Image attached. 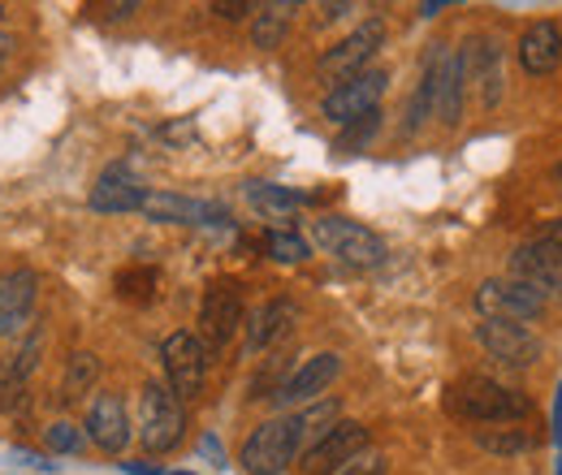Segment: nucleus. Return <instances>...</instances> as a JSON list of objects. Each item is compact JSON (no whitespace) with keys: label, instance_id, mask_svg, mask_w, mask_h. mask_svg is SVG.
I'll return each instance as SVG.
<instances>
[{"label":"nucleus","instance_id":"obj_14","mask_svg":"<svg viewBox=\"0 0 562 475\" xmlns=\"http://www.w3.org/2000/svg\"><path fill=\"white\" fill-rule=\"evenodd\" d=\"M459 61H463V78L476 91V100L485 109H493L502 100V48H497V39H490V35L468 39V48L459 53Z\"/></svg>","mask_w":562,"mask_h":475},{"label":"nucleus","instance_id":"obj_38","mask_svg":"<svg viewBox=\"0 0 562 475\" xmlns=\"http://www.w3.org/2000/svg\"><path fill=\"white\" fill-rule=\"evenodd\" d=\"M559 475H562V467H559Z\"/></svg>","mask_w":562,"mask_h":475},{"label":"nucleus","instance_id":"obj_5","mask_svg":"<svg viewBox=\"0 0 562 475\" xmlns=\"http://www.w3.org/2000/svg\"><path fill=\"white\" fill-rule=\"evenodd\" d=\"M381 44H385V22L381 18H368V22H359L347 39H338L325 57H321V82H347L355 73H363V69H372V57L381 53Z\"/></svg>","mask_w":562,"mask_h":475},{"label":"nucleus","instance_id":"obj_30","mask_svg":"<svg viewBox=\"0 0 562 475\" xmlns=\"http://www.w3.org/2000/svg\"><path fill=\"white\" fill-rule=\"evenodd\" d=\"M44 441H48V450H57V454H78V450H82V428H74V423H53V428L44 432Z\"/></svg>","mask_w":562,"mask_h":475},{"label":"nucleus","instance_id":"obj_10","mask_svg":"<svg viewBox=\"0 0 562 475\" xmlns=\"http://www.w3.org/2000/svg\"><path fill=\"white\" fill-rule=\"evenodd\" d=\"M368 450V428L355 419H338L321 441L303 450V472L307 475H338L347 463H355Z\"/></svg>","mask_w":562,"mask_h":475},{"label":"nucleus","instance_id":"obj_26","mask_svg":"<svg viewBox=\"0 0 562 475\" xmlns=\"http://www.w3.org/2000/svg\"><path fill=\"white\" fill-rule=\"evenodd\" d=\"M476 445L490 454H519V450H532L537 437H528L519 428H485V432H476Z\"/></svg>","mask_w":562,"mask_h":475},{"label":"nucleus","instance_id":"obj_3","mask_svg":"<svg viewBox=\"0 0 562 475\" xmlns=\"http://www.w3.org/2000/svg\"><path fill=\"white\" fill-rule=\"evenodd\" d=\"M182 428H187L182 398H178L165 381H147L139 394V441L147 445V454H169V450H178Z\"/></svg>","mask_w":562,"mask_h":475},{"label":"nucleus","instance_id":"obj_23","mask_svg":"<svg viewBox=\"0 0 562 475\" xmlns=\"http://www.w3.org/2000/svg\"><path fill=\"white\" fill-rule=\"evenodd\" d=\"M294 9L299 4H269V9H260L256 13V26H251V44L256 48H278L281 39H285V26H290Z\"/></svg>","mask_w":562,"mask_h":475},{"label":"nucleus","instance_id":"obj_15","mask_svg":"<svg viewBox=\"0 0 562 475\" xmlns=\"http://www.w3.org/2000/svg\"><path fill=\"white\" fill-rule=\"evenodd\" d=\"M338 372H342V359L338 354H312V359H303L290 376H285V385L278 389V403H316L334 381H338Z\"/></svg>","mask_w":562,"mask_h":475},{"label":"nucleus","instance_id":"obj_32","mask_svg":"<svg viewBox=\"0 0 562 475\" xmlns=\"http://www.w3.org/2000/svg\"><path fill=\"white\" fill-rule=\"evenodd\" d=\"M528 247H532V251H541L546 260L562 264V216H559V220H550V225H546V229H541V234H537Z\"/></svg>","mask_w":562,"mask_h":475},{"label":"nucleus","instance_id":"obj_21","mask_svg":"<svg viewBox=\"0 0 562 475\" xmlns=\"http://www.w3.org/2000/svg\"><path fill=\"white\" fill-rule=\"evenodd\" d=\"M290 320H294V307L290 303H269V307H260L256 316H251V325H247V350H265V346H273L278 338L290 333Z\"/></svg>","mask_w":562,"mask_h":475},{"label":"nucleus","instance_id":"obj_25","mask_svg":"<svg viewBox=\"0 0 562 475\" xmlns=\"http://www.w3.org/2000/svg\"><path fill=\"white\" fill-rule=\"evenodd\" d=\"M100 376V359L95 354H70V367H66V381H61V403H78Z\"/></svg>","mask_w":562,"mask_h":475},{"label":"nucleus","instance_id":"obj_16","mask_svg":"<svg viewBox=\"0 0 562 475\" xmlns=\"http://www.w3.org/2000/svg\"><path fill=\"white\" fill-rule=\"evenodd\" d=\"M87 437L104 450V454H122L131 445V419L117 394H95L87 407Z\"/></svg>","mask_w":562,"mask_h":475},{"label":"nucleus","instance_id":"obj_18","mask_svg":"<svg viewBox=\"0 0 562 475\" xmlns=\"http://www.w3.org/2000/svg\"><path fill=\"white\" fill-rule=\"evenodd\" d=\"M143 182L131 173V165H109L100 173V182L91 186V200L87 204L95 212H139L143 207Z\"/></svg>","mask_w":562,"mask_h":475},{"label":"nucleus","instance_id":"obj_13","mask_svg":"<svg viewBox=\"0 0 562 475\" xmlns=\"http://www.w3.org/2000/svg\"><path fill=\"white\" fill-rule=\"evenodd\" d=\"M40 303V276L31 269L0 272V338H18Z\"/></svg>","mask_w":562,"mask_h":475},{"label":"nucleus","instance_id":"obj_33","mask_svg":"<svg viewBox=\"0 0 562 475\" xmlns=\"http://www.w3.org/2000/svg\"><path fill=\"white\" fill-rule=\"evenodd\" d=\"M385 472H390V467H385V459H381V454H368V450H363V454H359L355 463H347V467H342L338 475H385Z\"/></svg>","mask_w":562,"mask_h":475},{"label":"nucleus","instance_id":"obj_11","mask_svg":"<svg viewBox=\"0 0 562 475\" xmlns=\"http://www.w3.org/2000/svg\"><path fill=\"white\" fill-rule=\"evenodd\" d=\"M476 341L490 350V359L506 363V367H532L546 354V341L537 333H528L524 325H506V320H481Z\"/></svg>","mask_w":562,"mask_h":475},{"label":"nucleus","instance_id":"obj_35","mask_svg":"<svg viewBox=\"0 0 562 475\" xmlns=\"http://www.w3.org/2000/svg\"><path fill=\"white\" fill-rule=\"evenodd\" d=\"M554 441L562 445V385H559V394H554Z\"/></svg>","mask_w":562,"mask_h":475},{"label":"nucleus","instance_id":"obj_37","mask_svg":"<svg viewBox=\"0 0 562 475\" xmlns=\"http://www.w3.org/2000/svg\"><path fill=\"white\" fill-rule=\"evenodd\" d=\"M169 475H187V472H169Z\"/></svg>","mask_w":562,"mask_h":475},{"label":"nucleus","instance_id":"obj_20","mask_svg":"<svg viewBox=\"0 0 562 475\" xmlns=\"http://www.w3.org/2000/svg\"><path fill=\"white\" fill-rule=\"evenodd\" d=\"M510 276L524 281V285H532L541 298H546V294L562 298V264L546 260V256L532 251V247H519V251L510 256Z\"/></svg>","mask_w":562,"mask_h":475},{"label":"nucleus","instance_id":"obj_19","mask_svg":"<svg viewBox=\"0 0 562 475\" xmlns=\"http://www.w3.org/2000/svg\"><path fill=\"white\" fill-rule=\"evenodd\" d=\"M562 61V26L559 22H532L519 39V66L528 69L532 78L554 73Z\"/></svg>","mask_w":562,"mask_h":475},{"label":"nucleus","instance_id":"obj_7","mask_svg":"<svg viewBox=\"0 0 562 475\" xmlns=\"http://www.w3.org/2000/svg\"><path fill=\"white\" fill-rule=\"evenodd\" d=\"M476 312H481L485 320L528 325V320H537V316L546 312V298H541L532 285L515 281V276H493V281H485V285L476 290Z\"/></svg>","mask_w":562,"mask_h":475},{"label":"nucleus","instance_id":"obj_31","mask_svg":"<svg viewBox=\"0 0 562 475\" xmlns=\"http://www.w3.org/2000/svg\"><path fill=\"white\" fill-rule=\"evenodd\" d=\"M151 285H156V272L151 269H131L117 276V294H122V298H147Z\"/></svg>","mask_w":562,"mask_h":475},{"label":"nucleus","instance_id":"obj_34","mask_svg":"<svg viewBox=\"0 0 562 475\" xmlns=\"http://www.w3.org/2000/svg\"><path fill=\"white\" fill-rule=\"evenodd\" d=\"M212 13H216V18H225V22H238V18L256 13V4H247V0H216V4H212Z\"/></svg>","mask_w":562,"mask_h":475},{"label":"nucleus","instance_id":"obj_24","mask_svg":"<svg viewBox=\"0 0 562 475\" xmlns=\"http://www.w3.org/2000/svg\"><path fill=\"white\" fill-rule=\"evenodd\" d=\"M247 200L256 212H265V216H290L294 207L303 204L294 191H285L278 182H247Z\"/></svg>","mask_w":562,"mask_h":475},{"label":"nucleus","instance_id":"obj_8","mask_svg":"<svg viewBox=\"0 0 562 475\" xmlns=\"http://www.w3.org/2000/svg\"><path fill=\"white\" fill-rule=\"evenodd\" d=\"M385 82H390V73H385V69H376V66L363 69V73H355V78H347V82L329 87V95H325L321 113H325L334 126H351V122H359L363 113H372V109L381 104Z\"/></svg>","mask_w":562,"mask_h":475},{"label":"nucleus","instance_id":"obj_4","mask_svg":"<svg viewBox=\"0 0 562 475\" xmlns=\"http://www.w3.org/2000/svg\"><path fill=\"white\" fill-rule=\"evenodd\" d=\"M316 242L334 256V260H342L347 269H381L385 264V242L368 229V225H359V220H347V216H321L316 220Z\"/></svg>","mask_w":562,"mask_h":475},{"label":"nucleus","instance_id":"obj_17","mask_svg":"<svg viewBox=\"0 0 562 475\" xmlns=\"http://www.w3.org/2000/svg\"><path fill=\"white\" fill-rule=\"evenodd\" d=\"M139 212L151 216V220H165V225H212V220H225V207L221 204L187 200V195H173V191H147Z\"/></svg>","mask_w":562,"mask_h":475},{"label":"nucleus","instance_id":"obj_27","mask_svg":"<svg viewBox=\"0 0 562 475\" xmlns=\"http://www.w3.org/2000/svg\"><path fill=\"white\" fill-rule=\"evenodd\" d=\"M376 131H381V109H372V113H363L359 122H351V126H342V135H338V151H363L372 138H376Z\"/></svg>","mask_w":562,"mask_h":475},{"label":"nucleus","instance_id":"obj_6","mask_svg":"<svg viewBox=\"0 0 562 475\" xmlns=\"http://www.w3.org/2000/svg\"><path fill=\"white\" fill-rule=\"evenodd\" d=\"M160 359H165V385L182 403L200 398L204 376H209V346L195 333H169L165 346H160Z\"/></svg>","mask_w":562,"mask_h":475},{"label":"nucleus","instance_id":"obj_29","mask_svg":"<svg viewBox=\"0 0 562 475\" xmlns=\"http://www.w3.org/2000/svg\"><path fill=\"white\" fill-rule=\"evenodd\" d=\"M338 423V403H316V407H307V410H299V428H303V441L307 437H325L329 428Z\"/></svg>","mask_w":562,"mask_h":475},{"label":"nucleus","instance_id":"obj_12","mask_svg":"<svg viewBox=\"0 0 562 475\" xmlns=\"http://www.w3.org/2000/svg\"><path fill=\"white\" fill-rule=\"evenodd\" d=\"M238 325H243V294H238V285H229V281L209 285L204 307H200V341L209 350H221L225 341L238 333Z\"/></svg>","mask_w":562,"mask_h":475},{"label":"nucleus","instance_id":"obj_22","mask_svg":"<svg viewBox=\"0 0 562 475\" xmlns=\"http://www.w3.org/2000/svg\"><path fill=\"white\" fill-rule=\"evenodd\" d=\"M40 346H44V338H40V333H31V338L22 341L13 354H4V363H0V398H4V394H18V389L26 385V376L35 372Z\"/></svg>","mask_w":562,"mask_h":475},{"label":"nucleus","instance_id":"obj_2","mask_svg":"<svg viewBox=\"0 0 562 475\" xmlns=\"http://www.w3.org/2000/svg\"><path fill=\"white\" fill-rule=\"evenodd\" d=\"M303 450V428H299V415H278L269 423H260L243 450H238V463L247 475H281Z\"/></svg>","mask_w":562,"mask_h":475},{"label":"nucleus","instance_id":"obj_1","mask_svg":"<svg viewBox=\"0 0 562 475\" xmlns=\"http://www.w3.org/2000/svg\"><path fill=\"white\" fill-rule=\"evenodd\" d=\"M450 410L468 423H519L532 415V403L519 389H506L490 376H463L450 385Z\"/></svg>","mask_w":562,"mask_h":475},{"label":"nucleus","instance_id":"obj_9","mask_svg":"<svg viewBox=\"0 0 562 475\" xmlns=\"http://www.w3.org/2000/svg\"><path fill=\"white\" fill-rule=\"evenodd\" d=\"M424 69L432 78V117H441L446 126H459L463 122V95H468V78H463L459 53L446 48V44H437L424 57Z\"/></svg>","mask_w":562,"mask_h":475},{"label":"nucleus","instance_id":"obj_28","mask_svg":"<svg viewBox=\"0 0 562 475\" xmlns=\"http://www.w3.org/2000/svg\"><path fill=\"white\" fill-rule=\"evenodd\" d=\"M265 247H269V256L281 260V264H299V260H307V256H312L307 238H299V234H281V229H273V234L265 238Z\"/></svg>","mask_w":562,"mask_h":475},{"label":"nucleus","instance_id":"obj_39","mask_svg":"<svg viewBox=\"0 0 562 475\" xmlns=\"http://www.w3.org/2000/svg\"><path fill=\"white\" fill-rule=\"evenodd\" d=\"M0 13H4V9H0Z\"/></svg>","mask_w":562,"mask_h":475},{"label":"nucleus","instance_id":"obj_36","mask_svg":"<svg viewBox=\"0 0 562 475\" xmlns=\"http://www.w3.org/2000/svg\"><path fill=\"white\" fill-rule=\"evenodd\" d=\"M554 178H559V186H562V165H559V173H554Z\"/></svg>","mask_w":562,"mask_h":475}]
</instances>
